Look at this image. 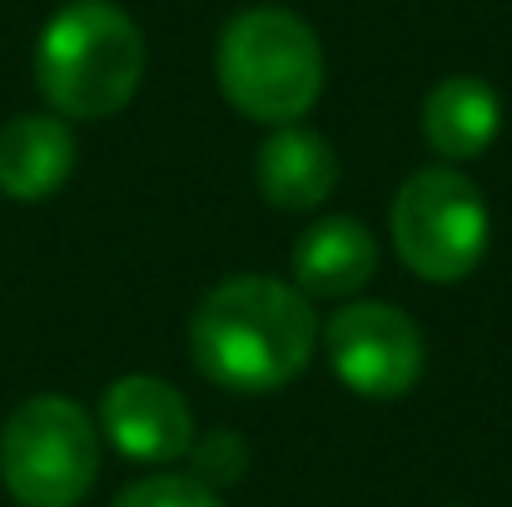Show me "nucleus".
Segmentation results:
<instances>
[{
    "label": "nucleus",
    "instance_id": "9d476101",
    "mask_svg": "<svg viewBox=\"0 0 512 507\" xmlns=\"http://www.w3.org/2000/svg\"><path fill=\"white\" fill-rule=\"evenodd\" d=\"M75 169V135L60 115H15L0 125V194L15 204L50 199Z\"/></svg>",
    "mask_w": 512,
    "mask_h": 507
},
{
    "label": "nucleus",
    "instance_id": "f8f14e48",
    "mask_svg": "<svg viewBox=\"0 0 512 507\" xmlns=\"http://www.w3.org/2000/svg\"><path fill=\"white\" fill-rule=\"evenodd\" d=\"M115 507H224L214 488H204L199 478H184V473H160V478H140L130 483Z\"/></svg>",
    "mask_w": 512,
    "mask_h": 507
},
{
    "label": "nucleus",
    "instance_id": "0eeeda50",
    "mask_svg": "<svg viewBox=\"0 0 512 507\" xmlns=\"http://www.w3.org/2000/svg\"><path fill=\"white\" fill-rule=\"evenodd\" d=\"M100 428L130 463H174L194 448L184 393L155 373H125L100 398Z\"/></svg>",
    "mask_w": 512,
    "mask_h": 507
},
{
    "label": "nucleus",
    "instance_id": "1a4fd4ad",
    "mask_svg": "<svg viewBox=\"0 0 512 507\" xmlns=\"http://www.w3.org/2000/svg\"><path fill=\"white\" fill-rule=\"evenodd\" d=\"M254 179L259 194L274 209H319L334 184H339V155L319 130H299V125H274V135L259 145L254 155Z\"/></svg>",
    "mask_w": 512,
    "mask_h": 507
},
{
    "label": "nucleus",
    "instance_id": "20e7f679",
    "mask_svg": "<svg viewBox=\"0 0 512 507\" xmlns=\"http://www.w3.org/2000/svg\"><path fill=\"white\" fill-rule=\"evenodd\" d=\"M100 478V433L65 393L25 398L0 428V483L15 507H75Z\"/></svg>",
    "mask_w": 512,
    "mask_h": 507
},
{
    "label": "nucleus",
    "instance_id": "f257e3e1",
    "mask_svg": "<svg viewBox=\"0 0 512 507\" xmlns=\"http://www.w3.org/2000/svg\"><path fill=\"white\" fill-rule=\"evenodd\" d=\"M319 343L314 304L269 274H234L214 284L189 319L194 368L229 393L289 388Z\"/></svg>",
    "mask_w": 512,
    "mask_h": 507
},
{
    "label": "nucleus",
    "instance_id": "423d86ee",
    "mask_svg": "<svg viewBox=\"0 0 512 507\" xmlns=\"http://www.w3.org/2000/svg\"><path fill=\"white\" fill-rule=\"evenodd\" d=\"M324 348L348 393L373 398V403H393L403 393L418 388L428 348L418 324L398 309V304H378V299H353L324 329Z\"/></svg>",
    "mask_w": 512,
    "mask_h": 507
},
{
    "label": "nucleus",
    "instance_id": "6e6552de",
    "mask_svg": "<svg viewBox=\"0 0 512 507\" xmlns=\"http://www.w3.org/2000/svg\"><path fill=\"white\" fill-rule=\"evenodd\" d=\"M378 269V239L348 219L329 214L309 224L294 244V289L304 299H353Z\"/></svg>",
    "mask_w": 512,
    "mask_h": 507
},
{
    "label": "nucleus",
    "instance_id": "ddd939ff",
    "mask_svg": "<svg viewBox=\"0 0 512 507\" xmlns=\"http://www.w3.org/2000/svg\"><path fill=\"white\" fill-rule=\"evenodd\" d=\"M189 458H194V478H199L204 488H214V483H239L244 468H249V448H244V438L229 433V428H219V433H209V438H194Z\"/></svg>",
    "mask_w": 512,
    "mask_h": 507
},
{
    "label": "nucleus",
    "instance_id": "7ed1b4c3",
    "mask_svg": "<svg viewBox=\"0 0 512 507\" xmlns=\"http://www.w3.org/2000/svg\"><path fill=\"white\" fill-rule=\"evenodd\" d=\"M214 80L254 125H294L324 95V50L309 20L284 5L239 10L219 30Z\"/></svg>",
    "mask_w": 512,
    "mask_h": 507
},
{
    "label": "nucleus",
    "instance_id": "f03ea898",
    "mask_svg": "<svg viewBox=\"0 0 512 507\" xmlns=\"http://www.w3.org/2000/svg\"><path fill=\"white\" fill-rule=\"evenodd\" d=\"M150 50L140 25L110 0H75L55 10L35 45V85L60 120H110L120 115L140 80Z\"/></svg>",
    "mask_w": 512,
    "mask_h": 507
},
{
    "label": "nucleus",
    "instance_id": "9b49d317",
    "mask_svg": "<svg viewBox=\"0 0 512 507\" xmlns=\"http://www.w3.org/2000/svg\"><path fill=\"white\" fill-rule=\"evenodd\" d=\"M498 125H503V105L483 75H448L423 100V140L448 165L478 160L498 140Z\"/></svg>",
    "mask_w": 512,
    "mask_h": 507
},
{
    "label": "nucleus",
    "instance_id": "39448f33",
    "mask_svg": "<svg viewBox=\"0 0 512 507\" xmlns=\"http://www.w3.org/2000/svg\"><path fill=\"white\" fill-rule=\"evenodd\" d=\"M388 234L408 274L428 284H458L488 254V204L463 169L428 165L393 194Z\"/></svg>",
    "mask_w": 512,
    "mask_h": 507
}]
</instances>
